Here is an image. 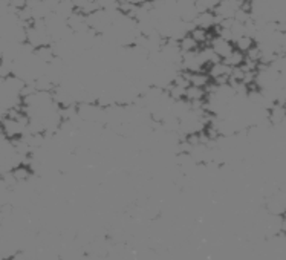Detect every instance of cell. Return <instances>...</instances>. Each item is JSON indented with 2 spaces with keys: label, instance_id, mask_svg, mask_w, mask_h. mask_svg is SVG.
Masks as SVG:
<instances>
[{
  "label": "cell",
  "instance_id": "obj_1",
  "mask_svg": "<svg viewBox=\"0 0 286 260\" xmlns=\"http://www.w3.org/2000/svg\"><path fill=\"white\" fill-rule=\"evenodd\" d=\"M243 5L242 0H221L219 5L213 9L214 15L219 20H224V18H233L236 11Z\"/></svg>",
  "mask_w": 286,
  "mask_h": 260
},
{
  "label": "cell",
  "instance_id": "obj_2",
  "mask_svg": "<svg viewBox=\"0 0 286 260\" xmlns=\"http://www.w3.org/2000/svg\"><path fill=\"white\" fill-rule=\"evenodd\" d=\"M208 45H210V47H211V49L214 51V54L221 60H224L225 57H228L234 51V45L231 42H226V40H224V38L217 37V35L211 37V40H210Z\"/></svg>",
  "mask_w": 286,
  "mask_h": 260
},
{
  "label": "cell",
  "instance_id": "obj_3",
  "mask_svg": "<svg viewBox=\"0 0 286 260\" xmlns=\"http://www.w3.org/2000/svg\"><path fill=\"white\" fill-rule=\"evenodd\" d=\"M193 25L197 28H202L205 31H210L217 25V17L214 15L213 11H202L196 15Z\"/></svg>",
  "mask_w": 286,
  "mask_h": 260
},
{
  "label": "cell",
  "instance_id": "obj_4",
  "mask_svg": "<svg viewBox=\"0 0 286 260\" xmlns=\"http://www.w3.org/2000/svg\"><path fill=\"white\" fill-rule=\"evenodd\" d=\"M9 173H11V176L14 178L15 182H26L32 176V170L30 167V164H18Z\"/></svg>",
  "mask_w": 286,
  "mask_h": 260
},
{
  "label": "cell",
  "instance_id": "obj_5",
  "mask_svg": "<svg viewBox=\"0 0 286 260\" xmlns=\"http://www.w3.org/2000/svg\"><path fill=\"white\" fill-rule=\"evenodd\" d=\"M34 57H35V59H39L42 63L49 64L55 59V54H54L52 46L51 45H46V46L35 47V49H34Z\"/></svg>",
  "mask_w": 286,
  "mask_h": 260
},
{
  "label": "cell",
  "instance_id": "obj_6",
  "mask_svg": "<svg viewBox=\"0 0 286 260\" xmlns=\"http://www.w3.org/2000/svg\"><path fill=\"white\" fill-rule=\"evenodd\" d=\"M187 78L190 86H196V88H202V89H205L207 84L210 83V76L207 75V72H193V74L187 72Z\"/></svg>",
  "mask_w": 286,
  "mask_h": 260
},
{
  "label": "cell",
  "instance_id": "obj_7",
  "mask_svg": "<svg viewBox=\"0 0 286 260\" xmlns=\"http://www.w3.org/2000/svg\"><path fill=\"white\" fill-rule=\"evenodd\" d=\"M207 97V92L202 88H196V86H188L185 89V100L188 103H199L204 101Z\"/></svg>",
  "mask_w": 286,
  "mask_h": 260
},
{
  "label": "cell",
  "instance_id": "obj_8",
  "mask_svg": "<svg viewBox=\"0 0 286 260\" xmlns=\"http://www.w3.org/2000/svg\"><path fill=\"white\" fill-rule=\"evenodd\" d=\"M188 35L192 37L193 40H195L199 46L208 45V43H210V40H211V37H210L208 31L202 30V28H197V26H195L193 30L190 31V34H188Z\"/></svg>",
  "mask_w": 286,
  "mask_h": 260
},
{
  "label": "cell",
  "instance_id": "obj_9",
  "mask_svg": "<svg viewBox=\"0 0 286 260\" xmlns=\"http://www.w3.org/2000/svg\"><path fill=\"white\" fill-rule=\"evenodd\" d=\"M222 61H224L226 66H230L231 69H233V67H239V66H242L243 61H245V54H242V52H239L237 49H234L230 55L225 57V59H224Z\"/></svg>",
  "mask_w": 286,
  "mask_h": 260
},
{
  "label": "cell",
  "instance_id": "obj_10",
  "mask_svg": "<svg viewBox=\"0 0 286 260\" xmlns=\"http://www.w3.org/2000/svg\"><path fill=\"white\" fill-rule=\"evenodd\" d=\"M234 49H237L239 52H242V54H245V52H248L251 49V47L256 45L254 43V40L251 37H248V35H242V37H239L237 40H234Z\"/></svg>",
  "mask_w": 286,
  "mask_h": 260
},
{
  "label": "cell",
  "instance_id": "obj_11",
  "mask_svg": "<svg viewBox=\"0 0 286 260\" xmlns=\"http://www.w3.org/2000/svg\"><path fill=\"white\" fill-rule=\"evenodd\" d=\"M178 46H179V49H181V52H192V51H197L199 49V45L193 40L192 37L190 35H185V37H182L181 40L178 42Z\"/></svg>",
  "mask_w": 286,
  "mask_h": 260
},
{
  "label": "cell",
  "instance_id": "obj_12",
  "mask_svg": "<svg viewBox=\"0 0 286 260\" xmlns=\"http://www.w3.org/2000/svg\"><path fill=\"white\" fill-rule=\"evenodd\" d=\"M221 0H195V6L197 13L202 11H213V9L219 5Z\"/></svg>",
  "mask_w": 286,
  "mask_h": 260
},
{
  "label": "cell",
  "instance_id": "obj_13",
  "mask_svg": "<svg viewBox=\"0 0 286 260\" xmlns=\"http://www.w3.org/2000/svg\"><path fill=\"white\" fill-rule=\"evenodd\" d=\"M242 2H243V3H250V2H251V0H242Z\"/></svg>",
  "mask_w": 286,
  "mask_h": 260
}]
</instances>
